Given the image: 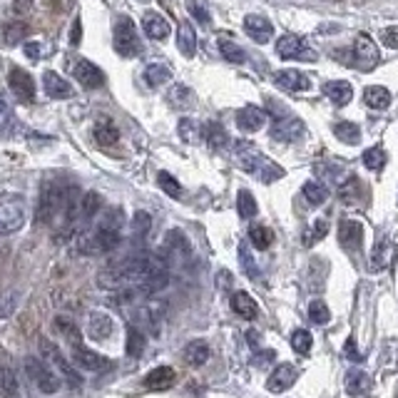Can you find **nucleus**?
Returning a JSON list of instances; mask_svg holds the SVG:
<instances>
[{"mask_svg":"<svg viewBox=\"0 0 398 398\" xmlns=\"http://www.w3.org/2000/svg\"><path fill=\"white\" fill-rule=\"evenodd\" d=\"M301 135H304V122L296 120V117H289V115H284L282 120H277L272 127V137L279 142H296Z\"/></svg>","mask_w":398,"mask_h":398,"instance_id":"15","label":"nucleus"},{"mask_svg":"<svg viewBox=\"0 0 398 398\" xmlns=\"http://www.w3.org/2000/svg\"><path fill=\"white\" fill-rule=\"evenodd\" d=\"M264 125H267V112L259 107H244L236 112V127L241 132H259Z\"/></svg>","mask_w":398,"mask_h":398,"instance_id":"22","label":"nucleus"},{"mask_svg":"<svg viewBox=\"0 0 398 398\" xmlns=\"http://www.w3.org/2000/svg\"><path fill=\"white\" fill-rule=\"evenodd\" d=\"M8 125H11V105L6 95H0V130H6Z\"/></svg>","mask_w":398,"mask_h":398,"instance_id":"55","label":"nucleus"},{"mask_svg":"<svg viewBox=\"0 0 398 398\" xmlns=\"http://www.w3.org/2000/svg\"><path fill=\"white\" fill-rule=\"evenodd\" d=\"M25 58L30 60V63H40V58H42V45L37 40H32V42H25Z\"/></svg>","mask_w":398,"mask_h":398,"instance_id":"54","label":"nucleus"},{"mask_svg":"<svg viewBox=\"0 0 398 398\" xmlns=\"http://www.w3.org/2000/svg\"><path fill=\"white\" fill-rule=\"evenodd\" d=\"M249 241H252V246H257L259 252H264V249H269V246H272L274 231L269 229V227L254 224L252 229H249Z\"/></svg>","mask_w":398,"mask_h":398,"instance_id":"40","label":"nucleus"},{"mask_svg":"<svg viewBox=\"0 0 398 398\" xmlns=\"http://www.w3.org/2000/svg\"><path fill=\"white\" fill-rule=\"evenodd\" d=\"M192 100H194V95H192V90H189L187 85H174V88L169 90V95H167V102L172 107H177V110H184L187 105H192Z\"/></svg>","mask_w":398,"mask_h":398,"instance_id":"41","label":"nucleus"},{"mask_svg":"<svg viewBox=\"0 0 398 398\" xmlns=\"http://www.w3.org/2000/svg\"><path fill=\"white\" fill-rule=\"evenodd\" d=\"M326 231H329V222L326 219H319V222H314V227L309 229V234H306V239H304V244L306 246H311L314 241H321L326 236Z\"/></svg>","mask_w":398,"mask_h":398,"instance_id":"51","label":"nucleus"},{"mask_svg":"<svg viewBox=\"0 0 398 398\" xmlns=\"http://www.w3.org/2000/svg\"><path fill=\"white\" fill-rule=\"evenodd\" d=\"M80 40H83V20L75 18V25H73V30H70V42H73V45H80Z\"/></svg>","mask_w":398,"mask_h":398,"instance_id":"58","label":"nucleus"},{"mask_svg":"<svg viewBox=\"0 0 398 398\" xmlns=\"http://www.w3.org/2000/svg\"><path fill=\"white\" fill-rule=\"evenodd\" d=\"M244 30H246V35L252 37L254 42H259V45L269 42V40H272V35H274V25L269 23V18L259 16V13L244 18Z\"/></svg>","mask_w":398,"mask_h":398,"instance_id":"12","label":"nucleus"},{"mask_svg":"<svg viewBox=\"0 0 398 398\" xmlns=\"http://www.w3.org/2000/svg\"><path fill=\"white\" fill-rule=\"evenodd\" d=\"M142 78H145L147 88H162V85H167L169 80H172V70H169L164 63H152L145 68Z\"/></svg>","mask_w":398,"mask_h":398,"instance_id":"29","label":"nucleus"},{"mask_svg":"<svg viewBox=\"0 0 398 398\" xmlns=\"http://www.w3.org/2000/svg\"><path fill=\"white\" fill-rule=\"evenodd\" d=\"M396 361H398V358H396Z\"/></svg>","mask_w":398,"mask_h":398,"instance_id":"61","label":"nucleus"},{"mask_svg":"<svg viewBox=\"0 0 398 398\" xmlns=\"http://www.w3.org/2000/svg\"><path fill=\"white\" fill-rule=\"evenodd\" d=\"M349 58H351L349 65L363 70V73H371L378 65V60H381V55H378V47H376V42L371 40V35L358 32V37L354 40V47L349 50Z\"/></svg>","mask_w":398,"mask_h":398,"instance_id":"8","label":"nucleus"},{"mask_svg":"<svg viewBox=\"0 0 398 398\" xmlns=\"http://www.w3.org/2000/svg\"><path fill=\"white\" fill-rule=\"evenodd\" d=\"M324 95L334 102V105L344 107L354 100V88L346 83V80H331V83L324 85Z\"/></svg>","mask_w":398,"mask_h":398,"instance_id":"25","label":"nucleus"},{"mask_svg":"<svg viewBox=\"0 0 398 398\" xmlns=\"http://www.w3.org/2000/svg\"><path fill=\"white\" fill-rule=\"evenodd\" d=\"M309 319L314 321V324H319V326L329 324L331 311H329V306L321 301V298H316V301H311V304H309Z\"/></svg>","mask_w":398,"mask_h":398,"instance_id":"49","label":"nucleus"},{"mask_svg":"<svg viewBox=\"0 0 398 398\" xmlns=\"http://www.w3.org/2000/svg\"><path fill=\"white\" fill-rule=\"evenodd\" d=\"M368 388H371V378H368V373L356 371V368L346 373V391L351 393V396H361V393H366Z\"/></svg>","mask_w":398,"mask_h":398,"instance_id":"33","label":"nucleus"},{"mask_svg":"<svg viewBox=\"0 0 398 398\" xmlns=\"http://www.w3.org/2000/svg\"><path fill=\"white\" fill-rule=\"evenodd\" d=\"M28 219V205L20 194H0V236L16 234Z\"/></svg>","mask_w":398,"mask_h":398,"instance_id":"2","label":"nucleus"},{"mask_svg":"<svg viewBox=\"0 0 398 398\" xmlns=\"http://www.w3.org/2000/svg\"><path fill=\"white\" fill-rule=\"evenodd\" d=\"M37 351H40V356L45 358L47 366L58 368L60 373H63V378L70 383L73 388H80L83 386V378H80V373L73 368V363L65 358V354L60 351V346L55 344L53 339H47V336H40V341H37Z\"/></svg>","mask_w":398,"mask_h":398,"instance_id":"3","label":"nucleus"},{"mask_svg":"<svg viewBox=\"0 0 398 398\" xmlns=\"http://www.w3.org/2000/svg\"><path fill=\"white\" fill-rule=\"evenodd\" d=\"M296 378H298V371L291 366V363H279V366L272 371V376H269L267 388L272 393H284L296 383Z\"/></svg>","mask_w":398,"mask_h":398,"instance_id":"13","label":"nucleus"},{"mask_svg":"<svg viewBox=\"0 0 398 398\" xmlns=\"http://www.w3.org/2000/svg\"><path fill=\"white\" fill-rule=\"evenodd\" d=\"M122 241V229L107 227L100 222L97 229L83 231L78 236V249L83 254H110L112 249H117Z\"/></svg>","mask_w":398,"mask_h":398,"instance_id":"1","label":"nucleus"},{"mask_svg":"<svg viewBox=\"0 0 398 398\" xmlns=\"http://www.w3.org/2000/svg\"><path fill=\"white\" fill-rule=\"evenodd\" d=\"M277 55L282 60H304V63H314L316 53L309 47V42L298 35H282L277 40Z\"/></svg>","mask_w":398,"mask_h":398,"instance_id":"9","label":"nucleus"},{"mask_svg":"<svg viewBox=\"0 0 398 398\" xmlns=\"http://www.w3.org/2000/svg\"><path fill=\"white\" fill-rule=\"evenodd\" d=\"M231 309H234L236 316H241V319H249V321L259 316V304L246 291L231 294Z\"/></svg>","mask_w":398,"mask_h":398,"instance_id":"26","label":"nucleus"},{"mask_svg":"<svg viewBox=\"0 0 398 398\" xmlns=\"http://www.w3.org/2000/svg\"><path fill=\"white\" fill-rule=\"evenodd\" d=\"M42 88H45L47 97H53V100H70L75 95L73 85H70L63 75L53 73V70L42 73Z\"/></svg>","mask_w":398,"mask_h":398,"instance_id":"16","label":"nucleus"},{"mask_svg":"<svg viewBox=\"0 0 398 398\" xmlns=\"http://www.w3.org/2000/svg\"><path fill=\"white\" fill-rule=\"evenodd\" d=\"M205 137H207L210 150H215V152H219V150H224V147L229 145V135H227L222 125H207Z\"/></svg>","mask_w":398,"mask_h":398,"instance_id":"39","label":"nucleus"},{"mask_svg":"<svg viewBox=\"0 0 398 398\" xmlns=\"http://www.w3.org/2000/svg\"><path fill=\"white\" fill-rule=\"evenodd\" d=\"M0 393L6 398H18V393H20V383H18V376L3 349H0Z\"/></svg>","mask_w":398,"mask_h":398,"instance_id":"18","label":"nucleus"},{"mask_svg":"<svg viewBox=\"0 0 398 398\" xmlns=\"http://www.w3.org/2000/svg\"><path fill=\"white\" fill-rule=\"evenodd\" d=\"M142 30L152 37V40H167L169 32H172L169 30V23L164 20L159 13H152V11L142 16Z\"/></svg>","mask_w":398,"mask_h":398,"instance_id":"24","label":"nucleus"},{"mask_svg":"<svg viewBox=\"0 0 398 398\" xmlns=\"http://www.w3.org/2000/svg\"><path fill=\"white\" fill-rule=\"evenodd\" d=\"M381 40L386 42L388 47H398V28H386L381 32Z\"/></svg>","mask_w":398,"mask_h":398,"instance_id":"57","label":"nucleus"},{"mask_svg":"<svg viewBox=\"0 0 398 398\" xmlns=\"http://www.w3.org/2000/svg\"><path fill=\"white\" fill-rule=\"evenodd\" d=\"M177 47L184 58H194V53H197V30L192 28V23H182V25H179Z\"/></svg>","mask_w":398,"mask_h":398,"instance_id":"28","label":"nucleus"},{"mask_svg":"<svg viewBox=\"0 0 398 398\" xmlns=\"http://www.w3.org/2000/svg\"><path fill=\"white\" fill-rule=\"evenodd\" d=\"M346 354L351 356V361H361V356H358V354L354 351V341H349V344H346Z\"/></svg>","mask_w":398,"mask_h":398,"instance_id":"60","label":"nucleus"},{"mask_svg":"<svg viewBox=\"0 0 398 398\" xmlns=\"http://www.w3.org/2000/svg\"><path fill=\"white\" fill-rule=\"evenodd\" d=\"M145 346H147L145 331L132 324L130 329H127V354H130L132 358H140L142 351H145Z\"/></svg>","mask_w":398,"mask_h":398,"instance_id":"37","label":"nucleus"},{"mask_svg":"<svg viewBox=\"0 0 398 398\" xmlns=\"http://www.w3.org/2000/svg\"><path fill=\"white\" fill-rule=\"evenodd\" d=\"M28 32H30L28 23H23V20L6 23V25H3V42H6V45H18V42L25 40Z\"/></svg>","mask_w":398,"mask_h":398,"instance_id":"32","label":"nucleus"},{"mask_svg":"<svg viewBox=\"0 0 398 398\" xmlns=\"http://www.w3.org/2000/svg\"><path fill=\"white\" fill-rule=\"evenodd\" d=\"M164 316H167V304L159 301V298H150V301H145V304H140L132 311V324L137 329L147 331V334L157 336L159 329H162Z\"/></svg>","mask_w":398,"mask_h":398,"instance_id":"4","label":"nucleus"},{"mask_svg":"<svg viewBox=\"0 0 398 398\" xmlns=\"http://www.w3.org/2000/svg\"><path fill=\"white\" fill-rule=\"evenodd\" d=\"M55 331H58L70 346L83 344V334H80L78 324H75L73 319H68V316H58V319H55Z\"/></svg>","mask_w":398,"mask_h":398,"instance_id":"31","label":"nucleus"},{"mask_svg":"<svg viewBox=\"0 0 398 398\" xmlns=\"http://www.w3.org/2000/svg\"><path fill=\"white\" fill-rule=\"evenodd\" d=\"M301 194H304V199L309 202L311 207H319V205H324L326 199H329V189H326V184H321V182H306L304 187H301Z\"/></svg>","mask_w":398,"mask_h":398,"instance_id":"34","label":"nucleus"},{"mask_svg":"<svg viewBox=\"0 0 398 398\" xmlns=\"http://www.w3.org/2000/svg\"><path fill=\"white\" fill-rule=\"evenodd\" d=\"M18 306H20V294H18L16 289L0 291V321L11 319V316L18 311Z\"/></svg>","mask_w":398,"mask_h":398,"instance_id":"35","label":"nucleus"},{"mask_svg":"<svg viewBox=\"0 0 398 398\" xmlns=\"http://www.w3.org/2000/svg\"><path fill=\"white\" fill-rule=\"evenodd\" d=\"M73 75H75V80L88 90H97V88L105 85V75H102V70H100L97 65L90 63V60H85V58L75 63Z\"/></svg>","mask_w":398,"mask_h":398,"instance_id":"11","label":"nucleus"},{"mask_svg":"<svg viewBox=\"0 0 398 398\" xmlns=\"http://www.w3.org/2000/svg\"><path fill=\"white\" fill-rule=\"evenodd\" d=\"M189 13H192V16L197 18V20L202 23V25H207V23L212 20L210 13H207V8H205V6H199L197 0H189Z\"/></svg>","mask_w":398,"mask_h":398,"instance_id":"53","label":"nucleus"},{"mask_svg":"<svg viewBox=\"0 0 398 398\" xmlns=\"http://www.w3.org/2000/svg\"><path fill=\"white\" fill-rule=\"evenodd\" d=\"M112 45H115V50L122 58H137L142 53V40L140 32L135 30V23L127 20V18H120L115 23V30H112Z\"/></svg>","mask_w":398,"mask_h":398,"instance_id":"7","label":"nucleus"},{"mask_svg":"<svg viewBox=\"0 0 398 398\" xmlns=\"http://www.w3.org/2000/svg\"><path fill=\"white\" fill-rule=\"evenodd\" d=\"M88 334H90V339H95V341H107L112 334H115V321H112V316L102 314V311L90 314Z\"/></svg>","mask_w":398,"mask_h":398,"instance_id":"19","label":"nucleus"},{"mask_svg":"<svg viewBox=\"0 0 398 398\" xmlns=\"http://www.w3.org/2000/svg\"><path fill=\"white\" fill-rule=\"evenodd\" d=\"M63 194H65V187H60V184H55V182L42 184V192H40L37 210H35L37 224H50V222L63 212Z\"/></svg>","mask_w":398,"mask_h":398,"instance_id":"5","label":"nucleus"},{"mask_svg":"<svg viewBox=\"0 0 398 398\" xmlns=\"http://www.w3.org/2000/svg\"><path fill=\"white\" fill-rule=\"evenodd\" d=\"M239 257H241V264H244L246 274H249V277H254V274H257V269H254V262H252V259H249V252H246V244H241V246H239Z\"/></svg>","mask_w":398,"mask_h":398,"instance_id":"56","label":"nucleus"},{"mask_svg":"<svg viewBox=\"0 0 398 398\" xmlns=\"http://www.w3.org/2000/svg\"><path fill=\"white\" fill-rule=\"evenodd\" d=\"M8 88H11V92L16 95L18 100H23V102H32V100H35V80H32L30 73H25V70L18 68V65H13V68L8 70Z\"/></svg>","mask_w":398,"mask_h":398,"instance_id":"10","label":"nucleus"},{"mask_svg":"<svg viewBox=\"0 0 398 398\" xmlns=\"http://www.w3.org/2000/svg\"><path fill=\"white\" fill-rule=\"evenodd\" d=\"M358 194H361V182H358L356 177H351L349 182H344L339 187V199L344 202V205H354V202H358Z\"/></svg>","mask_w":398,"mask_h":398,"instance_id":"44","label":"nucleus"},{"mask_svg":"<svg viewBox=\"0 0 398 398\" xmlns=\"http://www.w3.org/2000/svg\"><path fill=\"white\" fill-rule=\"evenodd\" d=\"M363 164H366L371 172H381L386 167V152H383V147H371L363 152Z\"/></svg>","mask_w":398,"mask_h":398,"instance_id":"46","label":"nucleus"},{"mask_svg":"<svg viewBox=\"0 0 398 398\" xmlns=\"http://www.w3.org/2000/svg\"><path fill=\"white\" fill-rule=\"evenodd\" d=\"M102 205H105V199H102V194H100V192H85L83 199H80L78 219H83V222L95 219V217L102 212Z\"/></svg>","mask_w":398,"mask_h":398,"instance_id":"27","label":"nucleus"},{"mask_svg":"<svg viewBox=\"0 0 398 398\" xmlns=\"http://www.w3.org/2000/svg\"><path fill=\"white\" fill-rule=\"evenodd\" d=\"M73 363H78V366L85 368V371H105V368H110V361H107V358L90 351V349H85L83 344L73 346Z\"/></svg>","mask_w":398,"mask_h":398,"instance_id":"17","label":"nucleus"},{"mask_svg":"<svg viewBox=\"0 0 398 398\" xmlns=\"http://www.w3.org/2000/svg\"><path fill=\"white\" fill-rule=\"evenodd\" d=\"M363 241V227L356 219H344L339 224V244L344 246L346 252H356L361 249Z\"/></svg>","mask_w":398,"mask_h":398,"instance_id":"14","label":"nucleus"},{"mask_svg":"<svg viewBox=\"0 0 398 398\" xmlns=\"http://www.w3.org/2000/svg\"><path fill=\"white\" fill-rule=\"evenodd\" d=\"M219 50H222V55H224L229 63H234V65H241V63H246V53L241 50L236 42H229V40H222L219 42Z\"/></svg>","mask_w":398,"mask_h":398,"instance_id":"47","label":"nucleus"},{"mask_svg":"<svg viewBox=\"0 0 398 398\" xmlns=\"http://www.w3.org/2000/svg\"><path fill=\"white\" fill-rule=\"evenodd\" d=\"M30 8H32V0H16V3H13V13H16V16H25Z\"/></svg>","mask_w":398,"mask_h":398,"instance_id":"59","label":"nucleus"},{"mask_svg":"<svg viewBox=\"0 0 398 398\" xmlns=\"http://www.w3.org/2000/svg\"><path fill=\"white\" fill-rule=\"evenodd\" d=\"M95 140H97V145L110 147L120 140V132H117V127L112 125V122H100V125L95 127Z\"/></svg>","mask_w":398,"mask_h":398,"instance_id":"42","label":"nucleus"},{"mask_svg":"<svg viewBox=\"0 0 398 398\" xmlns=\"http://www.w3.org/2000/svg\"><path fill=\"white\" fill-rule=\"evenodd\" d=\"M363 100H366V105L371 107V110H386V107L391 105V92H388L386 88H381V85H371V88H366V92H363Z\"/></svg>","mask_w":398,"mask_h":398,"instance_id":"30","label":"nucleus"},{"mask_svg":"<svg viewBox=\"0 0 398 398\" xmlns=\"http://www.w3.org/2000/svg\"><path fill=\"white\" fill-rule=\"evenodd\" d=\"M177 383V373L172 366H157L145 376V388L150 391H167Z\"/></svg>","mask_w":398,"mask_h":398,"instance_id":"21","label":"nucleus"},{"mask_svg":"<svg viewBox=\"0 0 398 398\" xmlns=\"http://www.w3.org/2000/svg\"><path fill=\"white\" fill-rule=\"evenodd\" d=\"M23 368H25L28 378H30V383L35 388H40L42 393H58L60 391V378L58 373L53 371V366H47L45 361H40V358H32V356H25L23 358Z\"/></svg>","mask_w":398,"mask_h":398,"instance_id":"6","label":"nucleus"},{"mask_svg":"<svg viewBox=\"0 0 398 398\" xmlns=\"http://www.w3.org/2000/svg\"><path fill=\"white\" fill-rule=\"evenodd\" d=\"M388 257H391V252H388V244L386 246H381V249H373V259H371V269L376 272V269H383L386 267V262H388Z\"/></svg>","mask_w":398,"mask_h":398,"instance_id":"52","label":"nucleus"},{"mask_svg":"<svg viewBox=\"0 0 398 398\" xmlns=\"http://www.w3.org/2000/svg\"><path fill=\"white\" fill-rule=\"evenodd\" d=\"M177 132H179V140L187 142V145H192V142L199 140V125L194 120H187V117H184V120H179Z\"/></svg>","mask_w":398,"mask_h":398,"instance_id":"50","label":"nucleus"},{"mask_svg":"<svg viewBox=\"0 0 398 398\" xmlns=\"http://www.w3.org/2000/svg\"><path fill=\"white\" fill-rule=\"evenodd\" d=\"M334 135L336 140L346 142V145H358L361 142V130L354 122H339V125H334Z\"/></svg>","mask_w":398,"mask_h":398,"instance_id":"38","label":"nucleus"},{"mask_svg":"<svg viewBox=\"0 0 398 398\" xmlns=\"http://www.w3.org/2000/svg\"><path fill=\"white\" fill-rule=\"evenodd\" d=\"M236 212H239L241 219H252L259 212L257 199H254V194L249 189H239V194H236Z\"/></svg>","mask_w":398,"mask_h":398,"instance_id":"36","label":"nucleus"},{"mask_svg":"<svg viewBox=\"0 0 398 398\" xmlns=\"http://www.w3.org/2000/svg\"><path fill=\"white\" fill-rule=\"evenodd\" d=\"M150 229H152V217L142 210L135 212V215H132V234H135L137 239H145V236L150 234Z\"/></svg>","mask_w":398,"mask_h":398,"instance_id":"43","label":"nucleus"},{"mask_svg":"<svg viewBox=\"0 0 398 398\" xmlns=\"http://www.w3.org/2000/svg\"><path fill=\"white\" fill-rule=\"evenodd\" d=\"M157 184H159V189H162L164 194H169L172 199H179V197H182V184H179L177 179H174L169 172H159Z\"/></svg>","mask_w":398,"mask_h":398,"instance_id":"48","label":"nucleus"},{"mask_svg":"<svg viewBox=\"0 0 398 398\" xmlns=\"http://www.w3.org/2000/svg\"><path fill=\"white\" fill-rule=\"evenodd\" d=\"M311 346H314V339H311V334L306 329H296L291 334V349L296 354H301V356H306V354L311 351Z\"/></svg>","mask_w":398,"mask_h":398,"instance_id":"45","label":"nucleus"},{"mask_svg":"<svg viewBox=\"0 0 398 398\" xmlns=\"http://www.w3.org/2000/svg\"><path fill=\"white\" fill-rule=\"evenodd\" d=\"M274 80H277L279 88L289 90V92H304V90L311 88V80L298 70H279Z\"/></svg>","mask_w":398,"mask_h":398,"instance_id":"23","label":"nucleus"},{"mask_svg":"<svg viewBox=\"0 0 398 398\" xmlns=\"http://www.w3.org/2000/svg\"><path fill=\"white\" fill-rule=\"evenodd\" d=\"M210 356H212V349L205 339L189 341V344L184 346V351H182L184 363H187V366H194V368L205 366V363L210 361Z\"/></svg>","mask_w":398,"mask_h":398,"instance_id":"20","label":"nucleus"}]
</instances>
